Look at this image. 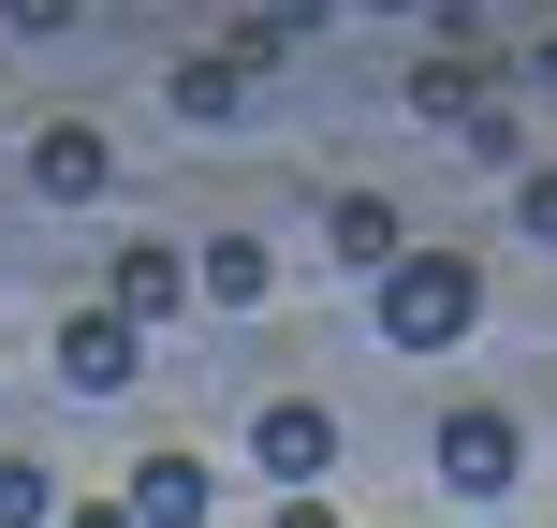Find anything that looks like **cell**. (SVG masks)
Returning <instances> with one entry per match:
<instances>
[{
  "instance_id": "2",
  "label": "cell",
  "mask_w": 557,
  "mask_h": 528,
  "mask_svg": "<svg viewBox=\"0 0 557 528\" xmlns=\"http://www.w3.org/2000/svg\"><path fill=\"white\" fill-rule=\"evenodd\" d=\"M425 470L455 484V500H513V470H529V441H513V412H484V396H455L441 441H425Z\"/></svg>"
},
{
  "instance_id": "3",
  "label": "cell",
  "mask_w": 557,
  "mask_h": 528,
  "mask_svg": "<svg viewBox=\"0 0 557 528\" xmlns=\"http://www.w3.org/2000/svg\"><path fill=\"white\" fill-rule=\"evenodd\" d=\"M250 455H264L278 500H323V470H337V412H323V396H278V412H250Z\"/></svg>"
},
{
  "instance_id": "7",
  "label": "cell",
  "mask_w": 557,
  "mask_h": 528,
  "mask_svg": "<svg viewBox=\"0 0 557 528\" xmlns=\"http://www.w3.org/2000/svg\"><path fill=\"white\" fill-rule=\"evenodd\" d=\"M323 250L352 279H396V265H411V221H396L382 192H323Z\"/></svg>"
},
{
  "instance_id": "1",
  "label": "cell",
  "mask_w": 557,
  "mask_h": 528,
  "mask_svg": "<svg viewBox=\"0 0 557 528\" xmlns=\"http://www.w3.org/2000/svg\"><path fill=\"white\" fill-rule=\"evenodd\" d=\"M470 323H484V265L470 250H411L382 279V337H396V353H455Z\"/></svg>"
},
{
  "instance_id": "14",
  "label": "cell",
  "mask_w": 557,
  "mask_h": 528,
  "mask_svg": "<svg viewBox=\"0 0 557 528\" xmlns=\"http://www.w3.org/2000/svg\"><path fill=\"white\" fill-rule=\"evenodd\" d=\"M278 528H337V500H278Z\"/></svg>"
},
{
  "instance_id": "5",
  "label": "cell",
  "mask_w": 557,
  "mask_h": 528,
  "mask_svg": "<svg viewBox=\"0 0 557 528\" xmlns=\"http://www.w3.org/2000/svg\"><path fill=\"white\" fill-rule=\"evenodd\" d=\"M133 367H147V337L117 323V308H74V323H59V382L74 396H133Z\"/></svg>"
},
{
  "instance_id": "11",
  "label": "cell",
  "mask_w": 557,
  "mask_h": 528,
  "mask_svg": "<svg viewBox=\"0 0 557 528\" xmlns=\"http://www.w3.org/2000/svg\"><path fill=\"white\" fill-rule=\"evenodd\" d=\"M0 528H59V484H45V455H0Z\"/></svg>"
},
{
  "instance_id": "13",
  "label": "cell",
  "mask_w": 557,
  "mask_h": 528,
  "mask_svg": "<svg viewBox=\"0 0 557 528\" xmlns=\"http://www.w3.org/2000/svg\"><path fill=\"white\" fill-rule=\"evenodd\" d=\"M529 235H543V250H557V162L529 176Z\"/></svg>"
},
{
  "instance_id": "10",
  "label": "cell",
  "mask_w": 557,
  "mask_h": 528,
  "mask_svg": "<svg viewBox=\"0 0 557 528\" xmlns=\"http://www.w3.org/2000/svg\"><path fill=\"white\" fill-rule=\"evenodd\" d=\"M235 103H250V59H235V45H191V59H176V118H235Z\"/></svg>"
},
{
  "instance_id": "6",
  "label": "cell",
  "mask_w": 557,
  "mask_h": 528,
  "mask_svg": "<svg viewBox=\"0 0 557 528\" xmlns=\"http://www.w3.org/2000/svg\"><path fill=\"white\" fill-rule=\"evenodd\" d=\"M103 308L117 323H176V308H191V250H162V235H133V250H117V279H103Z\"/></svg>"
},
{
  "instance_id": "15",
  "label": "cell",
  "mask_w": 557,
  "mask_h": 528,
  "mask_svg": "<svg viewBox=\"0 0 557 528\" xmlns=\"http://www.w3.org/2000/svg\"><path fill=\"white\" fill-rule=\"evenodd\" d=\"M529 88H557V29H543V45H529Z\"/></svg>"
},
{
  "instance_id": "4",
  "label": "cell",
  "mask_w": 557,
  "mask_h": 528,
  "mask_svg": "<svg viewBox=\"0 0 557 528\" xmlns=\"http://www.w3.org/2000/svg\"><path fill=\"white\" fill-rule=\"evenodd\" d=\"M29 192L45 206H103L117 192V133L103 118H45V133H29Z\"/></svg>"
},
{
  "instance_id": "12",
  "label": "cell",
  "mask_w": 557,
  "mask_h": 528,
  "mask_svg": "<svg viewBox=\"0 0 557 528\" xmlns=\"http://www.w3.org/2000/svg\"><path fill=\"white\" fill-rule=\"evenodd\" d=\"M59 528H133V500H59Z\"/></svg>"
},
{
  "instance_id": "8",
  "label": "cell",
  "mask_w": 557,
  "mask_h": 528,
  "mask_svg": "<svg viewBox=\"0 0 557 528\" xmlns=\"http://www.w3.org/2000/svg\"><path fill=\"white\" fill-rule=\"evenodd\" d=\"M117 500H133V528H206V514H221V500H206V455H147Z\"/></svg>"
},
{
  "instance_id": "9",
  "label": "cell",
  "mask_w": 557,
  "mask_h": 528,
  "mask_svg": "<svg viewBox=\"0 0 557 528\" xmlns=\"http://www.w3.org/2000/svg\"><path fill=\"white\" fill-rule=\"evenodd\" d=\"M264 279H278L264 235H206V250H191V294H206V308H264Z\"/></svg>"
}]
</instances>
